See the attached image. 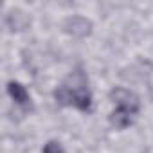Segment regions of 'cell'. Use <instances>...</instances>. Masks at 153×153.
<instances>
[{"label": "cell", "mask_w": 153, "mask_h": 153, "mask_svg": "<svg viewBox=\"0 0 153 153\" xmlns=\"http://www.w3.org/2000/svg\"><path fill=\"white\" fill-rule=\"evenodd\" d=\"M56 99L61 105H74L79 110H88L90 108V94L85 88V85L78 87H61L56 90Z\"/></svg>", "instance_id": "1"}, {"label": "cell", "mask_w": 153, "mask_h": 153, "mask_svg": "<svg viewBox=\"0 0 153 153\" xmlns=\"http://www.w3.org/2000/svg\"><path fill=\"white\" fill-rule=\"evenodd\" d=\"M110 123H112L115 128H126V126H130V123H131V114L119 108V110H115V112L110 115Z\"/></svg>", "instance_id": "5"}, {"label": "cell", "mask_w": 153, "mask_h": 153, "mask_svg": "<svg viewBox=\"0 0 153 153\" xmlns=\"http://www.w3.org/2000/svg\"><path fill=\"white\" fill-rule=\"evenodd\" d=\"M90 27L92 24L87 20V18H81V16H74V18H68L65 22V29L76 36H85L90 33Z\"/></svg>", "instance_id": "3"}, {"label": "cell", "mask_w": 153, "mask_h": 153, "mask_svg": "<svg viewBox=\"0 0 153 153\" xmlns=\"http://www.w3.org/2000/svg\"><path fill=\"white\" fill-rule=\"evenodd\" d=\"M43 153H63V149H61V146L58 144V142H49L45 148H43Z\"/></svg>", "instance_id": "6"}, {"label": "cell", "mask_w": 153, "mask_h": 153, "mask_svg": "<svg viewBox=\"0 0 153 153\" xmlns=\"http://www.w3.org/2000/svg\"><path fill=\"white\" fill-rule=\"evenodd\" d=\"M7 90H9V94H11V97L18 103V105H27L29 103V96H27V90L20 85V83H15V81H11L9 83V87H7Z\"/></svg>", "instance_id": "4"}, {"label": "cell", "mask_w": 153, "mask_h": 153, "mask_svg": "<svg viewBox=\"0 0 153 153\" xmlns=\"http://www.w3.org/2000/svg\"><path fill=\"white\" fill-rule=\"evenodd\" d=\"M110 97L114 99V103H117V106H119L121 110H126V112H130V114L137 112V108H139V99H137V96H135L133 92L126 90V88H115V90L110 94Z\"/></svg>", "instance_id": "2"}]
</instances>
